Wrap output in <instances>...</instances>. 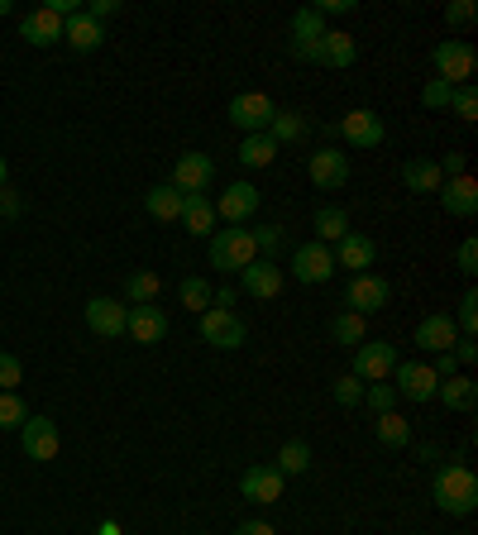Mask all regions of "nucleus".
Instances as JSON below:
<instances>
[{"label":"nucleus","instance_id":"2eb2a0df","mask_svg":"<svg viewBox=\"0 0 478 535\" xmlns=\"http://www.w3.org/2000/svg\"><path fill=\"white\" fill-rule=\"evenodd\" d=\"M392 392L397 397H407V402H431L435 397V387H440V378H435V368L431 364H397L392 368Z\"/></svg>","mask_w":478,"mask_h":535},{"label":"nucleus","instance_id":"9b49d317","mask_svg":"<svg viewBox=\"0 0 478 535\" xmlns=\"http://www.w3.org/2000/svg\"><path fill=\"white\" fill-rule=\"evenodd\" d=\"M283 282H287V273L278 268V258H254L249 268H239V287L259 301H273L283 292Z\"/></svg>","mask_w":478,"mask_h":535},{"label":"nucleus","instance_id":"6ab92c4d","mask_svg":"<svg viewBox=\"0 0 478 535\" xmlns=\"http://www.w3.org/2000/svg\"><path fill=\"white\" fill-rule=\"evenodd\" d=\"M20 39L34 43V48H53V43H63V15H53L48 5L29 10V15L20 20Z\"/></svg>","mask_w":478,"mask_h":535},{"label":"nucleus","instance_id":"0eeeda50","mask_svg":"<svg viewBox=\"0 0 478 535\" xmlns=\"http://www.w3.org/2000/svg\"><path fill=\"white\" fill-rule=\"evenodd\" d=\"M259 196L263 192L254 182H230L216 201V220H225V225H249V220L259 215Z\"/></svg>","mask_w":478,"mask_h":535},{"label":"nucleus","instance_id":"7c9ffc66","mask_svg":"<svg viewBox=\"0 0 478 535\" xmlns=\"http://www.w3.org/2000/svg\"><path fill=\"white\" fill-rule=\"evenodd\" d=\"M373 435H378V445L402 450V445H412V421H407V416H397V411H388V416H378V421H373Z\"/></svg>","mask_w":478,"mask_h":535},{"label":"nucleus","instance_id":"09e8293b","mask_svg":"<svg viewBox=\"0 0 478 535\" xmlns=\"http://www.w3.org/2000/svg\"><path fill=\"white\" fill-rule=\"evenodd\" d=\"M82 15H91L96 24H106L110 15H120V0H91L87 10H82Z\"/></svg>","mask_w":478,"mask_h":535},{"label":"nucleus","instance_id":"72a5a7b5","mask_svg":"<svg viewBox=\"0 0 478 535\" xmlns=\"http://www.w3.org/2000/svg\"><path fill=\"white\" fill-rule=\"evenodd\" d=\"M158 292H163V282H158V273H149V268L130 273V282H125V301H130V306H153Z\"/></svg>","mask_w":478,"mask_h":535},{"label":"nucleus","instance_id":"864d4df0","mask_svg":"<svg viewBox=\"0 0 478 535\" xmlns=\"http://www.w3.org/2000/svg\"><path fill=\"white\" fill-rule=\"evenodd\" d=\"M450 354H455V359H459V368H464V364H474V359H478L474 340H455V349H450Z\"/></svg>","mask_w":478,"mask_h":535},{"label":"nucleus","instance_id":"f8f14e48","mask_svg":"<svg viewBox=\"0 0 478 535\" xmlns=\"http://www.w3.org/2000/svg\"><path fill=\"white\" fill-rule=\"evenodd\" d=\"M292 273H297V282H306V287L330 282L335 278V254H330L326 244H297V249H292Z\"/></svg>","mask_w":478,"mask_h":535},{"label":"nucleus","instance_id":"5701e85b","mask_svg":"<svg viewBox=\"0 0 478 535\" xmlns=\"http://www.w3.org/2000/svg\"><path fill=\"white\" fill-rule=\"evenodd\" d=\"M125 335L134 344H158L168 335V316L158 311V306H130V316H125Z\"/></svg>","mask_w":478,"mask_h":535},{"label":"nucleus","instance_id":"c9c22d12","mask_svg":"<svg viewBox=\"0 0 478 535\" xmlns=\"http://www.w3.org/2000/svg\"><path fill=\"white\" fill-rule=\"evenodd\" d=\"M330 340H335V344H349V349H359V344H364V316L340 311V316L330 321Z\"/></svg>","mask_w":478,"mask_h":535},{"label":"nucleus","instance_id":"a18cd8bd","mask_svg":"<svg viewBox=\"0 0 478 535\" xmlns=\"http://www.w3.org/2000/svg\"><path fill=\"white\" fill-rule=\"evenodd\" d=\"M24 383V364L15 354H0V392H15Z\"/></svg>","mask_w":478,"mask_h":535},{"label":"nucleus","instance_id":"ddd939ff","mask_svg":"<svg viewBox=\"0 0 478 535\" xmlns=\"http://www.w3.org/2000/svg\"><path fill=\"white\" fill-rule=\"evenodd\" d=\"M383 134H388V129H383V120H378V115H373V110H349V115H340V139H345L349 149H378V144H383Z\"/></svg>","mask_w":478,"mask_h":535},{"label":"nucleus","instance_id":"1a4fd4ad","mask_svg":"<svg viewBox=\"0 0 478 535\" xmlns=\"http://www.w3.org/2000/svg\"><path fill=\"white\" fill-rule=\"evenodd\" d=\"M201 340L216 344V349H239V344L249 340V330H244V321H239L235 311L211 306V311H201Z\"/></svg>","mask_w":478,"mask_h":535},{"label":"nucleus","instance_id":"603ef678","mask_svg":"<svg viewBox=\"0 0 478 535\" xmlns=\"http://www.w3.org/2000/svg\"><path fill=\"white\" fill-rule=\"evenodd\" d=\"M431 368H435V378H455V373H459V359L450 354V349H445V354H440Z\"/></svg>","mask_w":478,"mask_h":535},{"label":"nucleus","instance_id":"20e7f679","mask_svg":"<svg viewBox=\"0 0 478 535\" xmlns=\"http://www.w3.org/2000/svg\"><path fill=\"white\" fill-rule=\"evenodd\" d=\"M273 101L263 96V91H239L235 101H230V125L244 129V134H268V125H273Z\"/></svg>","mask_w":478,"mask_h":535},{"label":"nucleus","instance_id":"37998d69","mask_svg":"<svg viewBox=\"0 0 478 535\" xmlns=\"http://www.w3.org/2000/svg\"><path fill=\"white\" fill-rule=\"evenodd\" d=\"M364 402H369L378 416H388V411L397 407V392H392L388 383H369V387H364Z\"/></svg>","mask_w":478,"mask_h":535},{"label":"nucleus","instance_id":"f257e3e1","mask_svg":"<svg viewBox=\"0 0 478 535\" xmlns=\"http://www.w3.org/2000/svg\"><path fill=\"white\" fill-rule=\"evenodd\" d=\"M431 497L445 516H469L478 507L474 469H464V464H440V469H435V483H431Z\"/></svg>","mask_w":478,"mask_h":535},{"label":"nucleus","instance_id":"cd10ccee","mask_svg":"<svg viewBox=\"0 0 478 535\" xmlns=\"http://www.w3.org/2000/svg\"><path fill=\"white\" fill-rule=\"evenodd\" d=\"M440 168H435L431 158H412V163H402V187L412 196H426V192H440Z\"/></svg>","mask_w":478,"mask_h":535},{"label":"nucleus","instance_id":"4be33fe9","mask_svg":"<svg viewBox=\"0 0 478 535\" xmlns=\"http://www.w3.org/2000/svg\"><path fill=\"white\" fill-rule=\"evenodd\" d=\"M373 258H378V244L359 230H349L340 244H335V268H349V273H369Z\"/></svg>","mask_w":478,"mask_h":535},{"label":"nucleus","instance_id":"de8ad7c7","mask_svg":"<svg viewBox=\"0 0 478 535\" xmlns=\"http://www.w3.org/2000/svg\"><path fill=\"white\" fill-rule=\"evenodd\" d=\"M455 263H459V273H464V278H474L478 273V239H464V244H459Z\"/></svg>","mask_w":478,"mask_h":535},{"label":"nucleus","instance_id":"f03ea898","mask_svg":"<svg viewBox=\"0 0 478 535\" xmlns=\"http://www.w3.org/2000/svg\"><path fill=\"white\" fill-rule=\"evenodd\" d=\"M254 258H259V249H254V235L244 225H230V230L211 235V268H220V273H239Z\"/></svg>","mask_w":478,"mask_h":535},{"label":"nucleus","instance_id":"dca6fc26","mask_svg":"<svg viewBox=\"0 0 478 535\" xmlns=\"http://www.w3.org/2000/svg\"><path fill=\"white\" fill-rule=\"evenodd\" d=\"M435 196H440L445 215H455V220H474L478 215V182L469 172H464V177H445Z\"/></svg>","mask_w":478,"mask_h":535},{"label":"nucleus","instance_id":"bb28decb","mask_svg":"<svg viewBox=\"0 0 478 535\" xmlns=\"http://www.w3.org/2000/svg\"><path fill=\"white\" fill-rule=\"evenodd\" d=\"M435 397H440V402H445L450 411H474V402H478V383L469 378V373H455V378H440Z\"/></svg>","mask_w":478,"mask_h":535},{"label":"nucleus","instance_id":"a211bd4d","mask_svg":"<svg viewBox=\"0 0 478 535\" xmlns=\"http://www.w3.org/2000/svg\"><path fill=\"white\" fill-rule=\"evenodd\" d=\"M321 34H326V20H321L311 5L297 10V15H292V58L316 63V43H321Z\"/></svg>","mask_w":478,"mask_h":535},{"label":"nucleus","instance_id":"79ce46f5","mask_svg":"<svg viewBox=\"0 0 478 535\" xmlns=\"http://www.w3.org/2000/svg\"><path fill=\"white\" fill-rule=\"evenodd\" d=\"M249 235H254L259 258H273L278 249H283V225H259V230H249Z\"/></svg>","mask_w":478,"mask_h":535},{"label":"nucleus","instance_id":"f704fd0d","mask_svg":"<svg viewBox=\"0 0 478 535\" xmlns=\"http://www.w3.org/2000/svg\"><path fill=\"white\" fill-rule=\"evenodd\" d=\"M273 469L283 473V478L306 473V469H311V445H306V440H287L283 450H278V464H273Z\"/></svg>","mask_w":478,"mask_h":535},{"label":"nucleus","instance_id":"13d9d810","mask_svg":"<svg viewBox=\"0 0 478 535\" xmlns=\"http://www.w3.org/2000/svg\"><path fill=\"white\" fill-rule=\"evenodd\" d=\"M5 177H10V168H5V153H0V187H5Z\"/></svg>","mask_w":478,"mask_h":535},{"label":"nucleus","instance_id":"c03bdc74","mask_svg":"<svg viewBox=\"0 0 478 535\" xmlns=\"http://www.w3.org/2000/svg\"><path fill=\"white\" fill-rule=\"evenodd\" d=\"M335 402H340V407H359V402H364V383H359L354 373L335 378Z\"/></svg>","mask_w":478,"mask_h":535},{"label":"nucleus","instance_id":"7ed1b4c3","mask_svg":"<svg viewBox=\"0 0 478 535\" xmlns=\"http://www.w3.org/2000/svg\"><path fill=\"white\" fill-rule=\"evenodd\" d=\"M431 63H435V77L445 86H469V77H474V67H478V53L469 39H445V43H435Z\"/></svg>","mask_w":478,"mask_h":535},{"label":"nucleus","instance_id":"a878e982","mask_svg":"<svg viewBox=\"0 0 478 535\" xmlns=\"http://www.w3.org/2000/svg\"><path fill=\"white\" fill-rule=\"evenodd\" d=\"M63 39L72 43L77 53H91V48H101V43H106V29L91 20V15H82V10H77V15H67V20H63Z\"/></svg>","mask_w":478,"mask_h":535},{"label":"nucleus","instance_id":"a19ab883","mask_svg":"<svg viewBox=\"0 0 478 535\" xmlns=\"http://www.w3.org/2000/svg\"><path fill=\"white\" fill-rule=\"evenodd\" d=\"M450 96H455V86H445L440 77H431V82L421 86V106L426 110H450Z\"/></svg>","mask_w":478,"mask_h":535},{"label":"nucleus","instance_id":"49530a36","mask_svg":"<svg viewBox=\"0 0 478 535\" xmlns=\"http://www.w3.org/2000/svg\"><path fill=\"white\" fill-rule=\"evenodd\" d=\"M445 24H450V29H469V24H474V5H469V0H450V5H445Z\"/></svg>","mask_w":478,"mask_h":535},{"label":"nucleus","instance_id":"393cba45","mask_svg":"<svg viewBox=\"0 0 478 535\" xmlns=\"http://www.w3.org/2000/svg\"><path fill=\"white\" fill-rule=\"evenodd\" d=\"M354 58H359V48H354V34H345V29H326L321 43H316V63L321 67H354Z\"/></svg>","mask_w":478,"mask_h":535},{"label":"nucleus","instance_id":"412c9836","mask_svg":"<svg viewBox=\"0 0 478 535\" xmlns=\"http://www.w3.org/2000/svg\"><path fill=\"white\" fill-rule=\"evenodd\" d=\"M182 225H187V235H196V239H211L216 235V201L211 196H201V192H187L182 196V215H177Z\"/></svg>","mask_w":478,"mask_h":535},{"label":"nucleus","instance_id":"bf43d9fd","mask_svg":"<svg viewBox=\"0 0 478 535\" xmlns=\"http://www.w3.org/2000/svg\"><path fill=\"white\" fill-rule=\"evenodd\" d=\"M0 15H10V0H0Z\"/></svg>","mask_w":478,"mask_h":535},{"label":"nucleus","instance_id":"c85d7f7f","mask_svg":"<svg viewBox=\"0 0 478 535\" xmlns=\"http://www.w3.org/2000/svg\"><path fill=\"white\" fill-rule=\"evenodd\" d=\"M144 211H149L153 220H177V215H182V192H177L173 182H158V187L144 192Z\"/></svg>","mask_w":478,"mask_h":535},{"label":"nucleus","instance_id":"2f4dec72","mask_svg":"<svg viewBox=\"0 0 478 535\" xmlns=\"http://www.w3.org/2000/svg\"><path fill=\"white\" fill-rule=\"evenodd\" d=\"M311 225H316V244H340V239L349 235V215L340 211V206H321V211L311 215Z\"/></svg>","mask_w":478,"mask_h":535},{"label":"nucleus","instance_id":"3c124183","mask_svg":"<svg viewBox=\"0 0 478 535\" xmlns=\"http://www.w3.org/2000/svg\"><path fill=\"white\" fill-rule=\"evenodd\" d=\"M311 10H316L321 20H326V15H349V10H354V0H321V5H311Z\"/></svg>","mask_w":478,"mask_h":535},{"label":"nucleus","instance_id":"6e6d98bb","mask_svg":"<svg viewBox=\"0 0 478 535\" xmlns=\"http://www.w3.org/2000/svg\"><path fill=\"white\" fill-rule=\"evenodd\" d=\"M0 211H5V215H20V196H15V192H5V187H0Z\"/></svg>","mask_w":478,"mask_h":535},{"label":"nucleus","instance_id":"ea45409f","mask_svg":"<svg viewBox=\"0 0 478 535\" xmlns=\"http://www.w3.org/2000/svg\"><path fill=\"white\" fill-rule=\"evenodd\" d=\"M450 106H455V115L464 120V125H474V120H478V91H474V82H469V86H455Z\"/></svg>","mask_w":478,"mask_h":535},{"label":"nucleus","instance_id":"b1692460","mask_svg":"<svg viewBox=\"0 0 478 535\" xmlns=\"http://www.w3.org/2000/svg\"><path fill=\"white\" fill-rule=\"evenodd\" d=\"M459 330H455V316H445V311H435L426 321L416 325V344L426 349V354H445V349H455Z\"/></svg>","mask_w":478,"mask_h":535},{"label":"nucleus","instance_id":"4d7b16f0","mask_svg":"<svg viewBox=\"0 0 478 535\" xmlns=\"http://www.w3.org/2000/svg\"><path fill=\"white\" fill-rule=\"evenodd\" d=\"M96 535H120V526H115V521H101V531Z\"/></svg>","mask_w":478,"mask_h":535},{"label":"nucleus","instance_id":"f3484780","mask_svg":"<svg viewBox=\"0 0 478 535\" xmlns=\"http://www.w3.org/2000/svg\"><path fill=\"white\" fill-rule=\"evenodd\" d=\"M125 316H130V306L115 301V297H91L87 301V325H91V335H101V340L125 335Z\"/></svg>","mask_w":478,"mask_h":535},{"label":"nucleus","instance_id":"6e6552de","mask_svg":"<svg viewBox=\"0 0 478 535\" xmlns=\"http://www.w3.org/2000/svg\"><path fill=\"white\" fill-rule=\"evenodd\" d=\"M20 445L34 464H48V459H58V450H63V435H58V426H53L48 416H29L20 426Z\"/></svg>","mask_w":478,"mask_h":535},{"label":"nucleus","instance_id":"8fccbe9b","mask_svg":"<svg viewBox=\"0 0 478 535\" xmlns=\"http://www.w3.org/2000/svg\"><path fill=\"white\" fill-rule=\"evenodd\" d=\"M435 168H440V177H464V153H445Z\"/></svg>","mask_w":478,"mask_h":535},{"label":"nucleus","instance_id":"aec40b11","mask_svg":"<svg viewBox=\"0 0 478 535\" xmlns=\"http://www.w3.org/2000/svg\"><path fill=\"white\" fill-rule=\"evenodd\" d=\"M311 182H316V192H340L349 182V158L335 149H316L311 153Z\"/></svg>","mask_w":478,"mask_h":535},{"label":"nucleus","instance_id":"39448f33","mask_svg":"<svg viewBox=\"0 0 478 535\" xmlns=\"http://www.w3.org/2000/svg\"><path fill=\"white\" fill-rule=\"evenodd\" d=\"M392 368H397V344H388V340H364L359 349H354V378L359 383H383V378H392Z\"/></svg>","mask_w":478,"mask_h":535},{"label":"nucleus","instance_id":"4c0bfd02","mask_svg":"<svg viewBox=\"0 0 478 535\" xmlns=\"http://www.w3.org/2000/svg\"><path fill=\"white\" fill-rule=\"evenodd\" d=\"M29 421V407L20 402V392H0V430H20Z\"/></svg>","mask_w":478,"mask_h":535},{"label":"nucleus","instance_id":"423d86ee","mask_svg":"<svg viewBox=\"0 0 478 535\" xmlns=\"http://www.w3.org/2000/svg\"><path fill=\"white\" fill-rule=\"evenodd\" d=\"M392 297V287L378 273H354L345 287V306L354 311V316H373V311H383Z\"/></svg>","mask_w":478,"mask_h":535},{"label":"nucleus","instance_id":"473e14b6","mask_svg":"<svg viewBox=\"0 0 478 535\" xmlns=\"http://www.w3.org/2000/svg\"><path fill=\"white\" fill-rule=\"evenodd\" d=\"M273 158H278V144L268 134H244V144H239V163L244 168H268Z\"/></svg>","mask_w":478,"mask_h":535},{"label":"nucleus","instance_id":"58836bf2","mask_svg":"<svg viewBox=\"0 0 478 535\" xmlns=\"http://www.w3.org/2000/svg\"><path fill=\"white\" fill-rule=\"evenodd\" d=\"M455 330H459V340H474V330H478V292H464V297H459Z\"/></svg>","mask_w":478,"mask_h":535},{"label":"nucleus","instance_id":"5fc2aeb1","mask_svg":"<svg viewBox=\"0 0 478 535\" xmlns=\"http://www.w3.org/2000/svg\"><path fill=\"white\" fill-rule=\"evenodd\" d=\"M235 535H278L268 521H244V526H235Z\"/></svg>","mask_w":478,"mask_h":535},{"label":"nucleus","instance_id":"e433bc0d","mask_svg":"<svg viewBox=\"0 0 478 535\" xmlns=\"http://www.w3.org/2000/svg\"><path fill=\"white\" fill-rule=\"evenodd\" d=\"M182 306L196 311V316H201V311H211V282L206 278H182Z\"/></svg>","mask_w":478,"mask_h":535},{"label":"nucleus","instance_id":"9d476101","mask_svg":"<svg viewBox=\"0 0 478 535\" xmlns=\"http://www.w3.org/2000/svg\"><path fill=\"white\" fill-rule=\"evenodd\" d=\"M173 187L182 196L187 192H211L216 187V163H211V153H182L177 158V168H173Z\"/></svg>","mask_w":478,"mask_h":535},{"label":"nucleus","instance_id":"c756f323","mask_svg":"<svg viewBox=\"0 0 478 535\" xmlns=\"http://www.w3.org/2000/svg\"><path fill=\"white\" fill-rule=\"evenodd\" d=\"M268 139L283 149V144H302L306 139V120L302 110H273V125H268Z\"/></svg>","mask_w":478,"mask_h":535},{"label":"nucleus","instance_id":"4468645a","mask_svg":"<svg viewBox=\"0 0 478 535\" xmlns=\"http://www.w3.org/2000/svg\"><path fill=\"white\" fill-rule=\"evenodd\" d=\"M239 493H244V502H254V507H273V502H283V473L268 469V464H254V469H244V478H239Z\"/></svg>","mask_w":478,"mask_h":535}]
</instances>
